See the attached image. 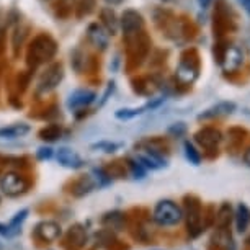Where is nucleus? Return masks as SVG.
<instances>
[{"label":"nucleus","mask_w":250,"mask_h":250,"mask_svg":"<svg viewBox=\"0 0 250 250\" xmlns=\"http://www.w3.org/2000/svg\"><path fill=\"white\" fill-rule=\"evenodd\" d=\"M183 218L187 221V232L190 239H196L205 232L203 228V203L196 195L183 196Z\"/></svg>","instance_id":"obj_1"},{"label":"nucleus","mask_w":250,"mask_h":250,"mask_svg":"<svg viewBox=\"0 0 250 250\" xmlns=\"http://www.w3.org/2000/svg\"><path fill=\"white\" fill-rule=\"evenodd\" d=\"M58 53V44L49 35H40L31 41L28 49V62L33 67L51 61Z\"/></svg>","instance_id":"obj_2"},{"label":"nucleus","mask_w":250,"mask_h":250,"mask_svg":"<svg viewBox=\"0 0 250 250\" xmlns=\"http://www.w3.org/2000/svg\"><path fill=\"white\" fill-rule=\"evenodd\" d=\"M183 219L182 208L173 203L172 200H162L159 201L154 208L152 221L160 228H173L180 224Z\"/></svg>","instance_id":"obj_3"},{"label":"nucleus","mask_w":250,"mask_h":250,"mask_svg":"<svg viewBox=\"0 0 250 250\" xmlns=\"http://www.w3.org/2000/svg\"><path fill=\"white\" fill-rule=\"evenodd\" d=\"M195 141L198 144L201 146L203 149L209 154V157H218V146L219 143L223 141V134H221L219 129L216 128H211V126H206L200 131L195 133Z\"/></svg>","instance_id":"obj_4"},{"label":"nucleus","mask_w":250,"mask_h":250,"mask_svg":"<svg viewBox=\"0 0 250 250\" xmlns=\"http://www.w3.org/2000/svg\"><path fill=\"white\" fill-rule=\"evenodd\" d=\"M28 187H30V183H28L26 178L17 172H7L0 178V190L12 198L23 195L28 190Z\"/></svg>","instance_id":"obj_5"},{"label":"nucleus","mask_w":250,"mask_h":250,"mask_svg":"<svg viewBox=\"0 0 250 250\" xmlns=\"http://www.w3.org/2000/svg\"><path fill=\"white\" fill-rule=\"evenodd\" d=\"M64 77V67L62 64L59 62H54L51 64L48 69L44 70L43 74H41L40 80H38V92L40 93H49L53 92L56 87L61 83V80Z\"/></svg>","instance_id":"obj_6"},{"label":"nucleus","mask_w":250,"mask_h":250,"mask_svg":"<svg viewBox=\"0 0 250 250\" xmlns=\"http://www.w3.org/2000/svg\"><path fill=\"white\" fill-rule=\"evenodd\" d=\"M87 229L82 224H72L61 240V247L64 250H82L87 244Z\"/></svg>","instance_id":"obj_7"},{"label":"nucleus","mask_w":250,"mask_h":250,"mask_svg":"<svg viewBox=\"0 0 250 250\" xmlns=\"http://www.w3.org/2000/svg\"><path fill=\"white\" fill-rule=\"evenodd\" d=\"M234 235L230 232V228H216L211 234L209 242L206 245V250H235Z\"/></svg>","instance_id":"obj_8"},{"label":"nucleus","mask_w":250,"mask_h":250,"mask_svg":"<svg viewBox=\"0 0 250 250\" xmlns=\"http://www.w3.org/2000/svg\"><path fill=\"white\" fill-rule=\"evenodd\" d=\"M61 235H62V229H61V226L56 221H41V223L36 224L35 230H33V237L44 244L56 242Z\"/></svg>","instance_id":"obj_9"},{"label":"nucleus","mask_w":250,"mask_h":250,"mask_svg":"<svg viewBox=\"0 0 250 250\" xmlns=\"http://www.w3.org/2000/svg\"><path fill=\"white\" fill-rule=\"evenodd\" d=\"M128 38V44H129V53L134 54L136 59H144L149 53V46H150V40L146 33L141 30L134 35L126 36Z\"/></svg>","instance_id":"obj_10"},{"label":"nucleus","mask_w":250,"mask_h":250,"mask_svg":"<svg viewBox=\"0 0 250 250\" xmlns=\"http://www.w3.org/2000/svg\"><path fill=\"white\" fill-rule=\"evenodd\" d=\"M198 77V61L196 59H187L185 56L182 58L180 64L177 67V79L178 82L185 83V85H190Z\"/></svg>","instance_id":"obj_11"},{"label":"nucleus","mask_w":250,"mask_h":250,"mask_svg":"<svg viewBox=\"0 0 250 250\" xmlns=\"http://www.w3.org/2000/svg\"><path fill=\"white\" fill-rule=\"evenodd\" d=\"M120 25H121L123 33H125L126 36L134 35V33L143 30V26H144L143 15H141L139 12H136V10H126L121 15Z\"/></svg>","instance_id":"obj_12"},{"label":"nucleus","mask_w":250,"mask_h":250,"mask_svg":"<svg viewBox=\"0 0 250 250\" xmlns=\"http://www.w3.org/2000/svg\"><path fill=\"white\" fill-rule=\"evenodd\" d=\"M244 62V54L237 46H226L224 54L221 58V65L226 72H235Z\"/></svg>","instance_id":"obj_13"},{"label":"nucleus","mask_w":250,"mask_h":250,"mask_svg":"<svg viewBox=\"0 0 250 250\" xmlns=\"http://www.w3.org/2000/svg\"><path fill=\"white\" fill-rule=\"evenodd\" d=\"M97 98L95 92L87 90V88H79V90L72 92L67 98V106L70 110H82V108L88 106Z\"/></svg>","instance_id":"obj_14"},{"label":"nucleus","mask_w":250,"mask_h":250,"mask_svg":"<svg viewBox=\"0 0 250 250\" xmlns=\"http://www.w3.org/2000/svg\"><path fill=\"white\" fill-rule=\"evenodd\" d=\"M235 111V103L234 102H219L216 105L209 106L208 110L198 115V120L206 121V120H214V118H221L226 115H232Z\"/></svg>","instance_id":"obj_15"},{"label":"nucleus","mask_w":250,"mask_h":250,"mask_svg":"<svg viewBox=\"0 0 250 250\" xmlns=\"http://www.w3.org/2000/svg\"><path fill=\"white\" fill-rule=\"evenodd\" d=\"M87 36L95 48H100V49L108 48V43H110V33H108L102 25H98V23H92V25L88 26Z\"/></svg>","instance_id":"obj_16"},{"label":"nucleus","mask_w":250,"mask_h":250,"mask_svg":"<svg viewBox=\"0 0 250 250\" xmlns=\"http://www.w3.org/2000/svg\"><path fill=\"white\" fill-rule=\"evenodd\" d=\"M95 187H97V182H93L92 177L80 175L79 178H75L74 182H70L69 193L75 198H82V196L88 195Z\"/></svg>","instance_id":"obj_17"},{"label":"nucleus","mask_w":250,"mask_h":250,"mask_svg":"<svg viewBox=\"0 0 250 250\" xmlns=\"http://www.w3.org/2000/svg\"><path fill=\"white\" fill-rule=\"evenodd\" d=\"M58 162L62 165V167H67V168H80L83 167V159L75 152V150L69 149V147H61L58 150Z\"/></svg>","instance_id":"obj_18"},{"label":"nucleus","mask_w":250,"mask_h":250,"mask_svg":"<svg viewBox=\"0 0 250 250\" xmlns=\"http://www.w3.org/2000/svg\"><path fill=\"white\" fill-rule=\"evenodd\" d=\"M100 223L103 228H108L111 230H123L126 223H128V214H125L123 211H110V213L103 214Z\"/></svg>","instance_id":"obj_19"},{"label":"nucleus","mask_w":250,"mask_h":250,"mask_svg":"<svg viewBox=\"0 0 250 250\" xmlns=\"http://www.w3.org/2000/svg\"><path fill=\"white\" fill-rule=\"evenodd\" d=\"M234 221H235V229L239 234H245L250 226V208L245 203H239L237 208L234 211Z\"/></svg>","instance_id":"obj_20"},{"label":"nucleus","mask_w":250,"mask_h":250,"mask_svg":"<svg viewBox=\"0 0 250 250\" xmlns=\"http://www.w3.org/2000/svg\"><path fill=\"white\" fill-rule=\"evenodd\" d=\"M234 221V209L232 205L228 201H224L223 205L218 208L214 216V228H230Z\"/></svg>","instance_id":"obj_21"},{"label":"nucleus","mask_w":250,"mask_h":250,"mask_svg":"<svg viewBox=\"0 0 250 250\" xmlns=\"http://www.w3.org/2000/svg\"><path fill=\"white\" fill-rule=\"evenodd\" d=\"M30 133V125L26 123H15V125L5 126V128L0 129V138L2 139H15V138H21Z\"/></svg>","instance_id":"obj_22"},{"label":"nucleus","mask_w":250,"mask_h":250,"mask_svg":"<svg viewBox=\"0 0 250 250\" xmlns=\"http://www.w3.org/2000/svg\"><path fill=\"white\" fill-rule=\"evenodd\" d=\"M100 18H102V23H103V28L110 33V35H116L118 31V20H116V15L111 8H102L100 10Z\"/></svg>","instance_id":"obj_23"},{"label":"nucleus","mask_w":250,"mask_h":250,"mask_svg":"<svg viewBox=\"0 0 250 250\" xmlns=\"http://www.w3.org/2000/svg\"><path fill=\"white\" fill-rule=\"evenodd\" d=\"M95 240H97V245L102 249H108L113 242H116V234L115 230L108 229V228H103L100 229L98 232L95 234Z\"/></svg>","instance_id":"obj_24"},{"label":"nucleus","mask_w":250,"mask_h":250,"mask_svg":"<svg viewBox=\"0 0 250 250\" xmlns=\"http://www.w3.org/2000/svg\"><path fill=\"white\" fill-rule=\"evenodd\" d=\"M61 134H62V129H61L59 125H49L40 131V138L43 141H51V143L59 139Z\"/></svg>","instance_id":"obj_25"},{"label":"nucleus","mask_w":250,"mask_h":250,"mask_svg":"<svg viewBox=\"0 0 250 250\" xmlns=\"http://www.w3.org/2000/svg\"><path fill=\"white\" fill-rule=\"evenodd\" d=\"M26 216H28V209H21V211H18V213L10 219V223H8V228L12 229L13 237L18 235V234H21V224H23V221L26 219Z\"/></svg>","instance_id":"obj_26"},{"label":"nucleus","mask_w":250,"mask_h":250,"mask_svg":"<svg viewBox=\"0 0 250 250\" xmlns=\"http://www.w3.org/2000/svg\"><path fill=\"white\" fill-rule=\"evenodd\" d=\"M183 149H185V155H187L188 162L193 164V165H200L201 164V152L190 143V141H185Z\"/></svg>","instance_id":"obj_27"},{"label":"nucleus","mask_w":250,"mask_h":250,"mask_svg":"<svg viewBox=\"0 0 250 250\" xmlns=\"http://www.w3.org/2000/svg\"><path fill=\"white\" fill-rule=\"evenodd\" d=\"M214 216H216L214 205H208L206 208H203V228H205V230L214 228Z\"/></svg>","instance_id":"obj_28"},{"label":"nucleus","mask_w":250,"mask_h":250,"mask_svg":"<svg viewBox=\"0 0 250 250\" xmlns=\"http://www.w3.org/2000/svg\"><path fill=\"white\" fill-rule=\"evenodd\" d=\"M147 110V105L141 106V108H123V110H118L116 111V118L118 120H131V118L141 115Z\"/></svg>","instance_id":"obj_29"},{"label":"nucleus","mask_w":250,"mask_h":250,"mask_svg":"<svg viewBox=\"0 0 250 250\" xmlns=\"http://www.w3.org/2000/svg\"><path fill=\"white\" fill-rule=\"evenodd\" d=\"M128 167H129L131 173H133V177L138 178V180H141V178L146 177V170H147V168H146L144 165L139 162V160L128 159Z\"/></svg>","instance_id":"obj_30"},{"label":"nucleus","mask_w":250,"mask_h":250,"mask_svg":"<svg viewBox=\"0 0 250 250\" xmlns=\"http://www.w3.org/2000/svg\"><path fill=\"white\" fill-rule=\"evenodd\" d=\"M79 13L77 15L82 18V17H87L90 15L95 8V0H79Z\"/></svg>","instance_id":"obj_31"},{"label":"nucleus","mask_w":250,"mask_h":250,"mask_svg":"<svg viewBox=\"0 0 250 250\" xmlns=\"http://www.w3.org/2000/svg\"><path fill=\"white\" fill-rule=\"evenodd\" d=\"M245 136H247V131L242 129V128H230L229 129V139H230V143H232L234 146L242 144Z\"/></svg>","instance_id":"obj_32"},{"label":"nucleus","mask_w":250,"mask_h":250,"mask_svg":"<svg viewBox=\"0 0 250 250\" xmlns=\"http://www.w3.org/2000/svg\"><path fill=\"white\" fill-rule=\"evenodd\" d=\"M93 173L97 175L98 187H106V185H110V183H111L110 173H108L105 168H95V170H93Z\"/></svg>","instance_id":"obj_33"},{"label":"nucleus","mask_w":250,"mask_h":250,"mask_svg":"<svg viewBox=\"0 0 250 250\" xmlns=\"http://www.w3.org/2000/svg\"><path fill=\"white\" fill-rule=\"evenodd\" d=\"M121 147V144H116V143H106V141H103V143H97L92 146V149H98V150H103V152L106 154H111L115 152Z\"/></svg>","instance_id":"obj_34"},{"label":"nucleus","mask_w":250,"mask_h":250,"mask_svg":"<svg viewBox=\"0 0 250 250\" xmlns=\"http://www.w3.org/2000/svg\"><path fill=\"white\" fill-rule=\"evenodd\" d=\"M187 133V126L185 123H175L168 128V134L173 136V138H182L183 134Z\"/></svg>","instance_id":"obj_35"},{"label":"nucleus","mask_w":250,"mask_h":250,"mask_svg":"<svg viewBox=\"0 0 250 250\" xmlns=\"http://www.w3.org/2000/svg\"><path fill=\"white\" fill-rule=\"evenodd\" d=\"M36 157L40 160H48L53 157V149L51 147H40L36 150Z\"/></svg>","instance_id":"obj_36"},{"label":"nucleus","mask_w":250,"mask_h":250,"mask_svg":"<svg viewBox=\"0 0 250 250\" xmlns=\"http://www.w3.org/2000/svg\"><path fill=\"white\" fill-rule=\"evenodd\" d=\"M129 249H131L129 244H125V242H121V240H116V242H113L106 250H129Z\"/></svg>","instance_id":"obj_37"},{"label":"nucleus","mask_w":250,"mask_h":250,"mask_svg":"<svg viewBox=\"0 0 250 250\" xmlns=\"http://www.w3.org/2000/svg\"><path fill=\"white\" fill-rule=\"evenodd\" d=\"M0 235H2V237H5V239H12L13 237V232H12V229L8 228V224L0 223Z\"/></svg>","instance_id":"obj_38"},{"label":"nucleus","mask_w":250,"mask_h":250,"mask_svg":"<svg viewBox=\"0 0 250 250\" xmlns=\"http://www.w3.org/2000/svg\"><path fill=\"white\" fill-rule=\"evenodd\" d=\"M113 90H115V82H110L108 83V90L105 92V95L102 98V103H105L108 100V95H110V92H113Z\"/></svg>","instance_id":"obj_39"},{"label":"nucleus","mask_w":250,"mask_h":250,"mask_svg":"<svg viewBox=\"0 0 250 250\" xmlns=\"http://www.w3.org/2000/svg\"><path fill=\"white\" fill-rule=\"evenodd\" d=\"M244 164L247 165V167H250V146L247 149H245V152H244Z\"/></svg>","instance_id":"obj_40"},{"label":"nucleus","mask_w":250,"mask_h":250,"mask_svg":"<svg viewBox=\"0 0 250 250\" xmlns=\"http://www.w3.org/2000/svg\"><path fill=\"white\" fill-rule=\"evenodd\" d=\"M240 3H242V7L245 8V12L250 15V0H239Z\"/></svg>","instance_id":"obj_41"},{"label":"nucleus","mask_w":250,"mask_h":250,"mask_svg":"<svg viewBox=\"0 0 250 250\" xmlns=\"http://www.w3.org/2000/svg\"><path fill=\"white\" fill-rule=\"evenodd\" d=\"M198 3H200L201 8H206V7H209L211 0H198Z\"/></svg>","instance_id":"obj_42"},{"label":"nucleus","mask_w":250,"mask_h":250,"mask_svg":"<svg viewBox=\"0 0 250 250\" xmlns=\"http://www.w3.org/2000/svg\"><path fill=\"white\" fill-rule=\"evenodd\" d=\"M106 3H110V5H120L123 0H105Z\"/></svg>","instance_id":"obj_43"},{"label":"nucleus","mask_w":250,"mask_h":250,"mask_svg":"<svg viewBox=\"0 0 250 250\" xmlns=\"http://www.w3.org/2000/svg\"><path fill=\"white\" fill-rule=\"evenodd\" d=\"M244 250H250V247H249V245H245V249Z\"/></svg>","instance_id":"obj_44"}]
</instances>
